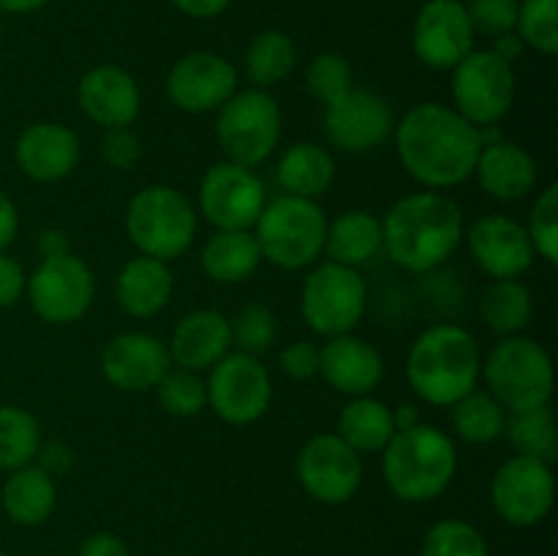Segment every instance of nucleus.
Segmentation results:
<instances>
[{"label":"nucleus","mask_w":558,"mask_h":556,"mask_svg":"<svg viewBox=\"0 0 558 556\" xmlns=\"http://www.w3.org/2000/svg\"><path fill=\"white\" fill-rule=\"evenodd\" d=\"M305 85H308V93L327 107L336 98L347 96L354 87L352 65L343 55L336 52H322L316 55L308 63V71H305Z\"/></svg>","instance_id":"obj_41"},{"label":"nucleus","mask_w":558,"mask_h":556,"mask_svg":"<svg viewBox=\"0 0 558 556\" xmlns=\"http://www.w3.org/2000/svg\"><path fill=\"white\" fill-rule=\"evenodd\" d=\"M392 136L403 169L428 189H450L472 178L483 150L477 125L439 101L409 109Z\"/></svg>","instance_id":"obj_1"},{"label":"nucleus","mask_w":558,"mask_h":556,"mask_svg":"<svg viewBox=\"0 0 558 556\" xmlns=\"http://www.w3.org/2000/svg\"><path fill=\"white\" fill-rule=\"evenodd\" d=\"M229 349H232V330L227 316L216 309H202L191 311L174 327L169 358L178 363V368L205 371L229 354Z\"/></svg>","instance_id":"obj_24"},{"label":"nucleus","mask_w":558,"mask_h":556,"mask_svg":"<svg viewBox=\"0 0 558 556\" xmlns=\"http://www.w3.org/2000/svg\"><path fill=\"white\" fill-rule=\"evenodd\" d=\"M207 403L221 420L232 425H248L270 409L272 382L259 358L229 352L210 368Z\"/></svg>","instance_id":"obj_11"},{"label":"nucleus","mask_w":558,"mask_h":556,"mask_svg":"<svg viewBox=\"0 0 558 556\" xmlns=\"http://www.w3.org/2000/svg\"><path fill=\"white\" fill-rule=\"evenodd\" d=\"M172 3L194 20H213V16L223 14L232 5V0H172Z\"/></svg>","instance_id":"obj_49"},{"label":"nucleus","mask_w":558,"mask_h":556,"mask_svg":"<svg viewBox=\"0 0 558 556\" xmlns=\"http://www.w3.org/2000/svg\"><path fill=\"white\" fill-rule=\"evenodd\" d=\"M452 101L477 129L496 125L515 101V71L490 49H472L452 69Z\"/></svg>","instance_id":"obj_9"},{"label":"nucleus","mask_w":558,"mask_h":556,"mask_svg":"<svg viewBox=\"0 0 558 556\" xmlns=\"http://www.w3.org/2000/svg\"><path fill=\"white\" fill-rule=\"evenodd\" d=\"M392 423H396V431H403V428H412V425L423 423L417 414V407H412V403H401L398 409H392Z\"/></svg>","instance_id":"obj_52"},{"label":"nucleus","mask_w":558,"mask_h":556,"mask_svg":"<svg viewBox=\"0 0 558 556\" xmlns=\"http://www.w3.org/2000/svg\"><path fill=\"white\" fill-rule=\"evenodd\" d=\"M229 330H232V343L238 347V352L259 358L276 341V314L267 305L251 303L238 311V316L229 322Z\"/></svg>","instance_id":"obj_40"},{"label":"nucleus","mask_w":558,"mask_h":556,"mask_svg":"<svg viewBox=\"0 0 558 556\" xmlns=\"http://www.w3.org/2000/svg\"><path fill=\"white\" fill-rule=\"evenodd\" d=\"M38 251H41V259L71 254L69 238H65V232H60V229H47V232H41V238H38Z\"/></svg>","instance_id":"obj_50"},{"label":"nucleus","mask_w":558,"mask_h":556,"mask_svg":"<svg viewBox=\"0 0 558 556\" xmlns=\"http://www.w3.org/2000/svg\"><path fill=\"white\" fill-rule=\"evenodd\" d=\"M518 456H532L539 461H554L558 450L556 420L548 407L529 409V412H507L505 434Z\"/></svg>","instance_id":"obj_36"},{"label":"nucleus","mask_w":558,"mask_h":556,"mask_svg":"<svg viewBox=\"0 0 558 556\" xmlns=\"http://www.w3.org/2000/svg\"><path fill=\"white\" fill-rule=\"evenodd\" d=\"M294 472L316 501L343 505L363 485V458L338 434H319L303 445Z\"/></svg>","instance_id":"obj_15"},{"label":"nucleus","mask_w":558,"mask_h":556,"mask_svg":"<svg viewBox=\"0 0 558 556\" xmlns=\"http://www.w3.org/2000/svg\"><path fill=\"white\" fill-rule=\"evenodd\" d=\"M469 251L474 262L488 273L490 278H518L526 273L534 262V245L529 232L515 218L488 213L480 216L469 229Z\"/></svg>","instance_id":"obj_20"},{"label":"nucleus","mask_w":558,"mask_h":556,"mask_svg":"<svg viewBox=\"0 0 558 556\" xmlns=\"http://www.w3.org/2000/svg\"><path fill=\"white\" fill-rule=\"evenodd\" d=\"M319 374L343 396H371L385 379V360L374 343L343 333L319 349Z\"/></svg>","instance_id":"obj_21"},{"label":"nucleus","mask_w":558,"mask_h":556,"mask_svg":"<svg viewBox=\"0 0 558 556\" xmlns=\"http://www.w3.org/2000/svg\"><path fill=\"white\" fill-rule=\"evenodd\" d=\"M27 300L49 325H71L87 314L96 294L93 273L80 256H49L27 276Z\"/></svg>","instance_id":"obj_12"},{"label":"nucleus","mask_w":558,"mask_h":556,"mask_svg":"<svg viewBox=\"0 0 558 556\" xmlns=\"http://www.w3.org/2000/svg\"><path fill=\"white\" fill-rule=\"evenodd\" d=\"M556 499L554 469L532 456H512L490 480V501L505 523L518 529L534 527L550 512Z\"/></svg>","instance_id":"obj_13"},{"label":"nucleus","mask_w":558,"mask_h":556,"mask_svg":"<svg viewBox=\"0 0 558 556\" xmlns=\"http://www.w3.org/2000/svg\"><path fill=\"white\" fill-rule=\"evenodd\" d=\"M254 227L262 259L283 270L314 265L325 251L327 218L314 200H300L289 194L276 196L267 202Z\"/></svg>","instance_id":"obj_6"},{"label":"nucleus","mask_w":558,"mask_h":556,"mask_svg":"<svg viewBox=\"0 0 558 556\" xmlns=\"http://www.w3.org/2000/svg\"><path fill=\"white\" fill-rule=\"evenodd\" d=\"M480 347L458 325H434L420 333L407 358V379L423 401L452 407L480 379Z\"/></svg>","instance_id":"obj_3"},{"label":"nucleus","mask_w":558,"mask_h":556,"mask_svg":"<svg viewBox=\"0 0 558 556\" xmlns=\"http://www.w3.org/2000/svg\"><path fill=\"white\" fill-rule=\"evenodd\" d=\"M131 243L153 259H178L196 238V210L172 185H147L125 210Z\"/></svg>","instance_id":"obj_7"},{"label":"nucleus","mask_w":558,"mask_h":556,"mask_svg":"<svg viewBox=\"0 0 558 556\" xmlns=\"http://www.w3.org/2000/svg\"><path fill=\"white\" fill-rule=\"evenodd\" d=\"M294 63H298V49L287 33L265 31L251 38L245 52V74L259 90L281 85L294 71Z\"/></svg>","instance_id":"obj_32"},{"label":"nucleus","mask_w":558,"mask_h":556,"mask_svg":"<svg viewBox=\"0 0 558 556\" xmlns=\"http://www.w3.org/2000/svg\"><path fill=\"white\" fill-rule=\"evenodd\" d=\"M216 136L221 142L227 161L254 169L276 153L281 140V109L267 90L234 93L216 120Z\"/></svg>","instance_id":"obj_8"},{"label":"nucleus","mask_w":558,"mask_h":556,"mask_svg":"<svg viewBox=\"0 0 558 556\" xmlns=\"http://www.w3.org/2000/svg\"><path fill=\"white\" fill-rule=\"evenodd\" d=\"M104 161L112 169H131L142 156V145L129 129H107L101 142Z\"/></svg>","instance_id":"obj_44"},{"label":"nucleus","mask_w":558,"mask_h":556,"mask_svg":"<svg viewBox=\"0 0 558 556\" xmlns=\"http://www.w3.org/2000/svg\"><path fill=\"white\" fill-rule=\"evenodd\" d=\"M49 0H0V11H9V14H31V11L44 9Z\"/></svg>","instance_id":"obj_53"},{"label":"nucleus","mask_w":558,"mask_h":556,"mask_svg":"<svg viewBox=\"0 0 558 556\" xmlns=\"http://www.w3.org/2000/svg\"><path fill=\"white\" fill-rule=\"evenodd\" d=\"M265 205V183L243 164L221 161L202 178L199 210L216 229H254Z\"/></svg>","instance_id":"obj_14"},{"label":"nucleus","mask_w":558,"mask_h":556,"mask_svg":"<svg viewBox=\"0 0 558 556\" xmlns=\"http://www.w3.org/2000/svg\"><path fill=\"white\" fill-rule=\"evenodd\" d=\"M480 374L505 412L543 409L554 396V363L534 338H501L480 365Z\"/></svg>","instance_id":"obj_5"},{"label":"nucleus","mask_w":558,"mask_h":556,"mask_svg":"<svg viewBox=\"0 0 558 556\" xmlns=\"http://www.w3.org/2000/svg\"><path fill=\"white\" fill-rule=\"evenodd\" d=\"M80 107L101 129H129L142 107L140 87L129 71L118 65H96L76 87Z\"/></svg>","instance_id":"obj_22"},{"label":"nucleus","mask_w":558,"mask_h":556,"mask_svg":"<svg viewBox=\"0 0 558 556\" xmlns=\"http://www.w3.org/2000/svg\"><path fill=\"white\" fill-rule=\"evenodd\" d=\"M76 556H129L123 540L112 532H96L80 545V554Z\"/></svg>","instance_id":"obj_47"},{"label":"nucleus","mask_w":558,"mask_h":556,"mask_svg":"<svg viewBox=\"0 0 558 556\" xmlns=\"http://www.w3.org/2000/svg\"><path fill=\"white\" fill-rule=\"evenodd\" d=\"M41 450V431H38L36 418L27 409L0 407V469L14 472V469L27 467L36 461Z\"/></svg>","instance_id":"obj_35"},{"label":"nucleus","mask_w":558,"mask_h":556,"mask_svg":"<svg viewBox=\"0 0 558 556\" xmlns=\"http://www.w3.org/2000/svg\"><path fill=\"white\" fill-rule=\"evenodd\" d=\"M515 33L543 55L558 52V0H521Z\"/></svg>","instance_id":"obj_38"},{"label":"nucleus","mask_w":558,"mask_h":556,"mask_svg":"<svg viewBox=\"0 0 558 556\" xmlns=\"http://www.w3.org/2000/svg\"><path fill=\"white\" fill-rule=\"evenodd\" d=\"M22 172L38 183L69 178L80 164V140L63 123H33L20 134L14 147Z\"/></svg>","instance_id":"obj_23"},{"label":"nucleus","mask_w":558,"mask_h":556,"mask_svg":"<svg viewBox=\"0 0 558 556\" xmlns=\"http://www.w3.org/2000/svg\"><path fill=\"white\" fill-rule=\"evenodd\" d=\"M385 480L403 501H430L450 488L458 469L456 442L441 428L417 423L392 434L385 447Z\"/></svg>","instance_id":"obj_4"},{"label":"nucleus","mask_w":558,"mask_h":556,"mask_svg":"<svg viewBox=\"0 0 558 556\" xmlns=\"http://www.w3.org/2000/svg\"><path fill=\"white\" fill-rule=\"evenodd\" d=\"M480 185L488 196L501 202H518L537 185V164L515 142L499 140L480 150L474 167Z\"/></svg>","instance_id":"obj_25"},{"label":"nucleus","mask_w":558,"mask_h":556,"mask_svg":"<svg viewBox=\"0 0 558 556\" xmlns=\"http://www.w3.org/2000/svg\"><path fill=\"white\" fill-rule=\"evenodd\" d=\"M281 371L294 382H308L319 374V347L314 341H294L281 352Z\"/></svg>","instance_id":"obj_45"},{"label":"nucleus","mask_w":558,"mask_h":556,"mask_svg":"<svg viewBox=\"0 0 558 556\" xmlns=\"http://www.w3.org/2000/svg\"><path fill=\"white\" fill-rule=\"evenodd\" d=\"M20 232V213H16L14 200L0 189V251L9 249Z\"/></svg>","instance_id":"obj_48"},{"label":"nucleus","mask_w":558,"mask_h":556,"mask_svg":"<svg viewBox=\"0 0 558 556\" xmlns=\"http://www.w3.org/2000/svg\"><path fill=\"white\" fill-rule=\"evenodd\" d=\"M414 55L423 65L450 71L472 52L474 31L461 0H428L414 20Z\"/></svg>","instance_id":"obj_17"},{"label":"nucleus","mask_w":558,"mask_h":556,"mask_svg":"<svg viewBox=\"0 0 558 556\" xmlns=\"http://www.w3.org/2000/svg\"><path fill=\"white\" fill-rule=\"evenodd\" d=\"M325 251L330 262L357 270L381 251V221L368 210H349L327 223Z\"/></svg>","instance_id":"obj_30"},{"label":"nucleus","mask_w":558,"mask_h":556,"mask_svg":"<svg viewBox=\"0 0 558 556\" xmlns=\"http://www.w3.org/2000/svg\"><path fill=\"white\" fill-rule=\"evenodd\" d=\"M3 501L5 516L20 527H38L52 516L54 505H58V485H54L52 474L44 472L41 467L14 469L9 480L3 483Z\"/></svg>","instance_id":"obj_28"},{"label":"nucleus","mask_w":558,"mask_h":556,"mask_svg":"<svg viewBox=\"0 0 558 556\" xmlns=\"http://www.w3.org/2000/svg\"><path fill=\"white\" fill-rule=\"evenodd\" d=\"M262 251L251 229H216L202 249V270L216 283H243L259 270Z\"/></svg>","instance_id":"obj_27"},{"label":"nucleus","mask_w":558,"mask_h":556,"mask_svg":"<svg viewBox=\"0 0 558 556\" xmlns=\"http://www.w3.org/2000/svg\"><path fill=\"white\" fill-rule=\"evenodd\" d=\"M396 129L392 109L379 93L352 87L325 107V134L338 150L371 153L385 145Z\"/></svg>","instance_id":"obj_16"},{"label":"nucleus","mask_w":558,"mask_h":556,"mask_svg":"<svg viewBox=\"0 0 558 556\" xmlns=\"http://www.w3.org/2000/svg\"><path fill=\"white\" fill-rule=\"evenodd\" d=\"M0 33H3V11H0Z\"/></svg>","instance_id":"obj_54"},{"label":"nucleus","mask_w":558,"mask_h":556,"mask_svg":"<svg viewBox=\"0 0 558 556\" xmlns=\"http://www.w3.org/2000/svg\"><path fill=\"white\" fill-rule=\"evenodd\" d=\"M368 289L354 267L325 262L303 283V319L319 336H343L363 319Z\"/></svg>","instance_id":"obj_10"},{"label":"nucleus","mask_w":558,"mask_h":556,"mask_svg":"<svg viewBox=\"0 0 558 556\" xmlns=\"http://www.w3.org/2000/svg\"><path fill=\"white\" fill-rule=\"evenodd\" d=\"M396 434L392 409L385 401L371 396H357L341 409L338 418V436L354 452H379Z\"/></svg>","instance_id":"obj_31"},{"label":"nucleus","mask_w":558,"mask_h":556,"mask_svg":"<svg viewBox=\"0 0 558 556\" xmlns=\"http://www.w3.org/2000/svg\"><path fill=\"white\" fill-rule=\"evenodd\" d=\"M420 556H490V551L477 527L461 518H445L428 529Z\"/></svg>","instance_id":"obj_37"},{"label":"nucleus","mask_w":558,"mask_h":556,"mask_svg":"<svg viewBox=\"0 0 558 556\" xmlns=\"http://www.w3.org/2000/svg\"><path fill=\"white\" fill-rule=\"evenodd\" d=\"M156 392L161 407L178 418H194L207 407V385L189 368H169L156 385Z\"/></svg>","instance_id":"obj_39"},{"label":"nucleus","mask_w":558,"mask_h":556,"mask_svg":"<svg viewBox=\"0 0 558 556\" xmlns=\"http://www.w3.org/2000/svg\"><path fill=\"white\" fill-rule=\"evenodd\" d=\"M167 93L183 112H218L238 93V69L218 52H191L169 71Z\"/></svg>","instance_id":"obj_18"},{"label":"nucleus","mask_w":558,"mask_h":556,"mask_svg":"<svg viewBox=\"0 0 558 556\" xmlns=\"http://www.w3.org/2000/svg\"><path fill=\"white\" fill-rule=\"evenodd\" d=\"M276 174L289 196L316 202V196L325 194L336 180V161L325 147L314 142H300L278 158Z\"/></svg>","instance_id":"obj_29"},{"label":"nucleus","mask_w":558,"mask_h":556,"mask_svg":"<svg viewBox=\"0 0 558 556\" xmlns=\"http://www.w3.org/2000/svg\"><path fill=\"white\" fill-rule=\"evenodd\" d=\"M466 14L472 22L474 36L483 33V36L496 38L512 33L518 25V0H469Z\"/></svg>","instance_id":"obj_43"},{"label":"nucleus","mask_w":558,"mask_h":556,"mask_svg":"<svg viewBox=\"0 0 558 556\" xmlns=\"http://www.w3.org/2000/svg\"><path fill=\"white\" fill-rule=\"evenodd\" d=\"M169 368L172 358L167 343L147 333H120L101 352L104 376L123 392L156 390Z\"/></svg>","instance_id":"obj_19"},{"label":"nucleus","mask_w":558,"mask_h":556,"mask_svg":"<svg viewBox=\"0 0 558 556\" xmlns=\"http://www.w3.org/2000/svg\"><path fill=\"white\" fill-rule=\"evenodd\" d=\"M452 428L469 445H488L505 434L507 412L490 392L472 390L452 403Z\"/></svg>","instance_id":"obj_34"},{"label":"nucleus","mask_w":558,"mask_h":556,"mask_svg":"<svg viewBox=\"0 0 558 556\" xmlns=\"http://www.w3.org/2000/svg\"><path fill=\"white\" fill-rule=\"evenodd\" d=\"M523 49H526V44H523L521 36H518V33L512 31V33H505V36H496L494 38V49H490V52L499 55V58L505 60V63L512 65V60L521 58Z\"/></svg>","instance_id":"obj_51"},{"label":"nucleus","mask_w":558,"mask_h":556,"mask_svg":"<svg viewBox=\"0 0 558 556\" xmlns=\"http://www.w3.org/2000/svg\"><path fill=\"white\" fill-rule=\"evenodd\" d=\"M0 556H9V554H5V551H0Z\"/></svg>","instance_id":"obj_55"},{"label":"nucleus","mask_w":558,"mask_h":556,"mask_svg":"<svg viewBox=\"0 0 558 556\" xmlns=\"http://www.w3.org/2000/svg\"><path fill=\"white\" fill-rule=\"evenodd\" d=\"M463 238V213L439 191H420L398 200L381 221V249L412 273L436 270Z\"/></svg>","instance_id":"obj_2"},{"label":"nucleus","mask_w":558,"mask_h":556,"mask_svg":"<svg viewBox=\"0 0 558 556\" xmlns=\"http://www.w3.org/2000/svg\"><path fill=\"white\" fill-rule=\"evenodd\" d=\"M532 294L518 278H499L483 294V319L499 336H521L532 322Z\"/></svg>","instance_id":"obj_33"},{"label":"nucleus","mask_w":558,"mask_h":556,"mask_svg":"<svg viewBox=\"0 0 558 556\" xmlns=\"http://www.w3.org/2000/svg\"><path fill=\"white\" fill-rule=\"evenodd\" d=\"M174 289L172 270L167 262L153 259V256H136L120 270L114 281V298L118 305L131 316H153L169 303Z\"/></svg>","instance_id":"obj_26"},{"label":"nucleus","mask_w":558,"mask_h":556,"mask_svg":"<svg viewBox=\"0 0 558 556\" xmlns=\"http://www.w3.org/2000/svg\"><path fill=\"white\" fill-rule=\"evenodd\" d=\"M27 276L20 262L0 251V309H9L25 294Z\"/></svg>","instance_id":"obj_46"},{"label":"nucleus","mask_w":558,"mask_h":556,"mask_svg":"<svg viewBox=\"0 0 558 556\" xmlns=\"http://www.w3.org/2000/svg\"><path fill=\"white\" fill-rule=\"evenodd\" d=\"M529 240L534 245V256H543L548 265L558 262V185L550 183L534 202L529 213Z\"/></svg>","instance_id":"obj_42"}]
</instances>
